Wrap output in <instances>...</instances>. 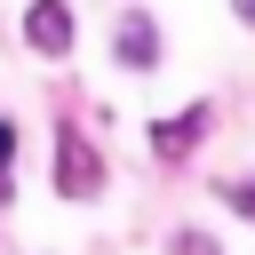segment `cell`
Masks as SVG:
<instances>
[{"label":"cell","mask_w":255,"mask_h":255,"mask_svg":"<svg viewBox=\"0 0 255 255\" xmlns=\"http://www.w3.org/2000/svg\"><path fill=\"white\" fill-rule=\"evenodd\" d=\"M56 191L64 199H96L104 191V159L88 151V135H56Z\"/></svg>","instance_id":"obj_1"},{"label":"cell","mask_w":255,"mask_h":255,"mask_svg":"<svg viewBox=\"0 0 255 255\" xmlns=\"http://www.w3.org/2000/svg\"><path fill=\"white\" fill-rule=\"evenodd\" d=\"M24 40H32L40 56H64V48H72V8H64V0H32V16H24Z\"/></svg>","instance_id":"obj_2"},{"label":"cell","mask_w":255,"mask_h":255,"mask_svg":"<svg viewBox=\"0 0 255 255\" xmlns=\"http://www.w3.org/2000/svg\"><path fill=\"white\" fill-rule=\"evenodd\" d=\"M207 135V104H191V112H175V120H159L151 128V151L159 159H191V143Z\"/></svg>","instance_id":"obj_3"},{"label":"cell","mask_w":255,"mask_h":255,"mask_svg":"<svg viewBox=\"0 0 255 255\" xmlns=\"http://www.w3.org/2000/svg\"><path fill=\"white\" fill-rule=\"evenodd\" d=\"M120 64H128V72H151V64H159V32H151V16H128V24H120Z\"/></svg>","instance_id":"obj_4"},{"label":"cell","mask_w":255,"mask_h":255,"mask_svg":"<svg viewBox=\"0 0 255 255\" xmlns=\"http://www.w3.org/2000/svg\"><path fill=\"white\" fill-rule=\"evenodd\" d=\"M223 207H239V215L255 223V183H223Z\"/></svg>","instance_id":"obj_5"},{"label":"cell","mask_w":255,"mask_h":255,"mask_svg":"<svg viewBox=\"0 0 255 255\" xmlns=\"http://www.w3.org/2000/svg\"><path fill=\"white\" fill-rule=\"evenodd\" d=\"M175 255H223V247H215L207 231H183V239H175Z\"/></svg>","instance_id":"obj_6"},{"label":"cell","mask_w":255,"mask_h":255,"mask_svg":"<svg viewBox=\"0 0 255 255\" xmlns=\"http://www.w3.org/2000/svg\"><path fill=\"white\" fill-rule=\"evenodd\" d=\"M8 159H16V128L0 120V199H8Z\"/></svg>","instance_id":"obj_7"},{"label":"cell","mask_w":255,"mask_h":255,"mask_svg":"<svg viewBox=\"0 0 255 255\" xmlns=\"http://www.w3.org/2000/svg\"><path fill=\"white\" fill-rule=\"evenodd\" d=\"M231 8H239V24H255V0H231Z\"/></svg>","instance_id":"obj_8"}]
</instances>
